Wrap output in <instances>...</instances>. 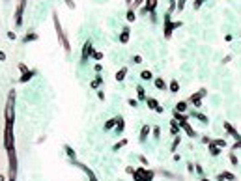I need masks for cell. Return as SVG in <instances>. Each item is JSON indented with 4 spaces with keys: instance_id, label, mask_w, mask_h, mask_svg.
I'll return each mask as SVG.
<instances>
[{
    "instance_id": "36",
    "label": "cell",
    "mask_w": 241,
    "mask_h": 181,
    "mask_svg": "<svg viewBox=\"0 0 241 181\" xmlns=\"http://www.w3.org/2000/svg\"><path fill=\"white\" fill-rule=\"evenodd\" d=\"M65 151H67V155L71 157V159H75V153H73V149H71L69 146H65Z\"/></svg>"
},
{
    "instance_id": "41",
    "label": "cell",
    "mask_w": 241,
    "mask_h": 181,
    "mask_svg": "<svg viewBox=\"0 0 241 181\" xmlns=\"http://www.w3.org/2000/svg\"><path fill=\"white\" fill-rule=\"evenodd\" d=\"M176 8H178V10H180V11H181V10H183V8H185V2H178V4H176Z\"/></svg>"
},
{
    "instance_id": "30",
    "label": "cell",
    "mask_w": 241,
    "mask_h": 181,
    "mask_svg": "<svg viewBox=\"0 0 241 181\" xmlns=\"http://www.w3.org/2000/svg\"><path fill=\"white\" fill-rule=\"evenodd\" d=\"M136 92H138V97H140V99H146V94H144V88H142V86H136Z\"/></svg>"
},
{
    "instance_id": "31",
    "label": "cell",
    "mask_w": 241,
    "mask_h": 181,
    "mask_svg": "<svg viewBox=\"0 0 241 181\" xmlns=\"http://www.w3.org/2000/svg\"><path fill=\"white\" fill-rule=\"evenodd\" d=\"M170 127H172V133H174V134H178V121H176V120H172V121H170Z\"/></svg>"
},
{
    "instance_id": "20",
    "label": "cell",
    "mask_w": 241,
    "mask_h": 181,
    "mask_svg": "<svg viewBox=\"0 0 241 181\" xmlns=\"http://www.w3.org/2000/svg\"><path fill=\"white\" fill-rule=\"evenodd\" d=\"M185 110H187V103H185V101H180V103L176 105V112H180V114H183Z\"/></svg>"
},
{
    "instance_id": "23",
    "label": "cell",
    "mask_w": 241,
    "mask_h": 181,
    "mask_svg": "<svg viewBox=\"0 0 241 181\" xmlns=\"http://www.w3.org/2000/svg\"><path fill=\"white\" fill-rule=\"evenodd\" d=\"M152 77H153V75H152V71H148V69L140 73V79H142V80H152Z\"/></svg>"
},
{
    "instance_id": "40",
    "label": "cell",
    "mask_w": 241,
    "mask_h": 181,
    "mask_svg": "<svg viewBox=\"0 0 241 181\" xmlns=\"http://www.w3.org/2000/svg\"><path fill=\"white\" fill-rule=\"evenodd\" d=\"M127 103H129V105H131V106H138V101H136V99H129V101H127Z\"/></svg>"
},
{
    "instance_id": "3",
    "label": "cell",
    "mask_w": 241,
    "mask_h": 181,
    "mask_svg": "<svg viewBox=\"0 0 241 181\" xmlns=\"http://www.w3.org/2000/svg\"><path fill=\"white\" fill-rule=\"evenodd\" d=\"M54 28H56V34H58V41L62 43L64 51H65V52H69V51H71V47H69V41H67V37H65V34H64L62 26H60V21H58L56 13H54Z\"/></svg>"
},
{
    "instance_id": "27",
    "label": "cell",
    "mask_w": 241,
    "mask_h": 181,
    "mask_svg": "<svg viewBox=\"0 0 241 181\" xmlns=\"http://www.w3.org/2000/svg\"><path fill=\"white\" fill-rule=\"evenodd\" d=\"M155 86H157L159 90H164V88H166V84H164V80H163V79H159V77L155 79Z\"/></svg>"
},
{
    "instance_id": "2",
    "label": "cell",
    "mask_w": 241,
    "mask_h": 181,
    "mask_svg": "<svg viewBox=\"0 0 241 181\" xmlns=\"http://www.w3.org/2000/svg\"><path fill=\"white\" fill-rule=\"evenodd\" d=\"M4 148L6 151L13 149L15 148V138H13V123H6V129H4Z\"/></svg>"
},
{
    "instance_id": "22",
    "label": "cell",
    "mask_w": 241,
    "mask_h": 181,
    "mask_svg": "<svg viewBox=\"0 0 241 181\" xmlns=\"http://www.w3.org/2000/svg\"><path fill=\"white\" fill-rule=\"evenodd\" d=\"M174 120H176L178 123H181V121H187V116H183V114H180V112L174 110Z\"/></svg>"
},
{
    "instance_id": "5",
    "label": "cell",
    "mask_w": 241,
    "mask_h": 181,
    "mask_svg": "<svg viewBox=\"0 0 241 181\" xmlns=\"http://www.w3.org/2000/svg\"><path fill=\"white\" fill-rule=\"evenodd\" d=\"M178 26H181V22H180V21L172 22V21H170V15H164V37H170L172 32H174Z\"/></svg>"
},
{
    "instance_id": "26",
    "label": "cell",
    "mask_w": 241,
    "mask_h": 181,
    "mask_svg": "<svg viewBox=\"0 0 241 181\" xmlns=\"http://www.w3.org/2000/svg\"><path fill=\"white\" fill-rule=\"evenodd\" d=\"M170 92H172V94L180 92V84H178V80H172V82H170Z\"/></svg>"
},
{
    "instance_id": "1",
    "label": "cell",
    "mask_w": 241,
    "mask_h": 181,
    "mask_svg": "<svg viewBox=\"0 0 241 181\" xmlns=\"http://www.w3.org/2000/svg\"><path fill=\"white\" fill-rule=\"evenodd\" d=\"M13 121H15V92L11 90L6 103V123H13Z\"/></svg>"
},
{
    "instance_id": "33",
    "label": "cell",
    "mask_w": 241,
    "mask_h": 181,
    "mask_svg": "<svg viewBox=\"0 0 241 181\" xmlns=\"http://www.w3.org/2000/svg\"><path fill=\"white\" fill-rule=\"evenodd\" d=\"M195 118H198L200 121H204V123H207V118H206L204 114H198V112H195Z\"/></svg>"
},
{
    "instance_id": "37",
    "label": "cell",
    "mask_w": 241,
    "mask_h": 181,
    "mask_svg": "<svg viewBox=\"0 0 241 181\" xmlns=\"http://www.w3.org/2000/svg\"><path fill=\"white\" fill-rule=\"evenodd\" d=\"M19 69H21V73H26V71H30L28 67L25 65V64H19Z\"/></svg>"
},
{
    "instance_id": "6",
    "label": "cell",
    "mask_w": 241,
    "mask_h": 181,
    "mask_svg": "<svg viewBox=\"0 0 241 181\" xmlns=\"http://www.w3.org/2000/svg\"><path fill=\"white\" fill-rule=\"evenodd\" d=\"M206 94H207V92H206V88H202L198 94H192L189 101H191L192 105H195V106L198 108V106H202V97H206Z\"/></svg>"
},
{
    "instance_id": "11",
    "label": "cell",
    "mask_w": 241,
    "mask_h": 181,
    "mask_svg": "<svg viewBox=\"0 0 241 181\" xmlns=\"http://www.w3.org/2000/svg\"><path fill=\"white\" fill-rule=\"evenodd\" d=\"M180 125H181V129H183V131H185V133L189 134V137H191V138H195V137H196V133H195V129H192V127L189 125V121H181Z\"/></svg>"
},
{
    "instance_id": "24",
    "label": "cell",
    "mask_w": 241,
    "mask_h": 181,
    "mask_svg": "<svg viewBox=\"0 0 241 181\" xmlns=\"http://www.w3.org/2000/svg\"><path fill=\"white\" fill-rule=\"evenodd\" d=\"M135 19H136V13H135V10H133V8H129V11H127V21H129V22H133Z\"/></svg>"
},
{
    "instance_id": "39",
    "label": "cell",
    "mask_w": 241,
    "mask_h": 181,
    "mask_svg": "<svg viewBox=\"0 0 241 181\" xmlns=\"http://www.w3.org/2000/svg\"><path fill=\"white\" fill-rule=\"evenodd\" d=\"M153 134H155V138H159V134H161V129H159V127H153Z\"/></svg>"
},
{
    "instance_id": "15",
    "label": "cell",
    "mask_w": 241,
    "mask_h": 181,
    "mask_svg": "<svg viewBox=\"0 0 241 181\" xmlns=\"http://www.w3.org/2000/svg\"><path fill=\"white\" fill-rule=\"evenodd\" d=\"M221 151H223V149H221L219 146H215L213 142H209V153H211L213 157H217V155H221Z\"/></svg>"
},
{
    "instance_id": "34",
    "label": "cell",
    "mask_w": 241,
    "mask_h": 181,
    "mask_svg": "<svg viewBox=\"0 0 241 181\" xmlns=\"http://www.w3.org/2000/svg\"><path fill=\"white\" fill-rule=\"evenodd\" d=\"M180 142H181V138H180V137H176V140L172 142V151H176V148L180 146Z\"/></svg>"
},
{
    "instance_id": "29",
    "label": "cell",
    "mask_w": 241,
    "mask_h": 181,
    "mask_svg": "<svg viewBox=\"0 0 241 181\" xmlns=\"http://www.w3.org/2000/svg\"><path fill=\"white\" fill-rule=\"evenodd\" d=\"M101 82H103V79H101V77H95V79L92 80V88H97Z\"/></svg>"
},
{
    "instance_id": "42",
    "label": "cell",
    "mask_w": 241,
    "mask_h": 181,
    "mask_svg": "<svg viewBox=\"0 0 241 181\" xmlns=\"http://www.w3.org/2000/svg\"><path fill=\"white\" fill-rule=\"evenodd\" d=\"M93 58H95V60H101L103 54H101V52H93Z\"/></svg>"
},
{
    "instance_id": "21",
    "label": "cell",
    "mask_w": 241,
    "mask_h": 181,
    "mask_svg": "<svg viewBox=\"0 0 241 181\" xmlns=\"http://www.w3.org/2000/svg\"><path fill=\"white\" fill-rule=\"evenodd\" d=\"M125 73H127V67H122V69L116 73V80H124V79H125Z\"/></svg>"
},
{
    "instance_id": "12",
    "label": "cell",
    "mask_w": 241,
    "mask_h": 181,
    "mask_svg": "<svg viewBox=\"0 0 241 181\" xmlns=\"http://www.w3.org/2000/svg\"><path fill=\"white\" fill-rule=\"evenodd\" d=\"M157 8V2L155 0H146V6L142 8V13H148V11H153Z\"/></svg>"
},
{
    "instance_id": "46",
    "label": "cell",
    "mask_w": 241,
    "mask_h": 181,
    "mask_svg": "<svg viewBox=\"0 0 241 181\" xmlns=\"http://www.w3.org/2000/svg\"><path fill=\"white\" fill-rule=\"evenodd\" d=\"M200 181H209V179H206V177H202V179H200Z\"/></svg>"
},
{
    "instance_id": "38",
    "label": "cell",
    "mask_w": 241,
    "mask_h": 181,
    "mask_svg": "<svg viewBox=\"0 0 241 181\" xmlns=\"http://www.w3.org/2000/svg\"><path fill=\"white\" fill-rule=\"evenodd\" d=\"M133 62H135V64H142V56H138V54L133 56Z\"/></svg>"
},
{
    "instance_id": "44",
    "label": "cell",
    "mask_w": 241,
    "mask_h": 181,
    "mask_svg": "<svg viewBox=\"0 0 241 181\" xmlns=\"http://www.w3.org/2000/svg\"><path fill=\"white\" fill-rule=\"evenodd\" d=\"M239 148H241V140H239V142H235V146H234V149H239Z\"/></svg>"
},
{
    "instance_id": "4",
    "label": "cell",
    "mask_w": 241,
    "mask_h": 181,
    "mask_svg": "<svg viewBox=\"0 0 241 181\" xmlns=\"http://www.w3.org/2000/svg\"><path fill=\"white\" fill-rule=\"evenodd\" d=\"M133 177H135V181H153V172L140 166L133 172Z\"/></svg>"
},
{
    "instance_id": "14",
    "label": "cell",
    "mask_w": 241,
    "mask_h": 181,
    "mask_svg": "<svg viewBox=\"0 0 241 181\" xmlns=\"http://www.w3.org/2000/svg\"><path fill=\"white\" fill-rule=\"evenodd\" d=\"M150 131H152V127H150V125H144V127L140 129V142H146V138H148Z\"/></svg>"
},
{
    "instance_id": "10",
    "label": "cell",
    "mask_w": 241,
    "mask_h": 181,
    "mask_svg": "<svg viewBox=\"0 0 241 181\" xmlns=\"http://www.w3.org/2000/svg\"><path fill=\"white\" fill-rule=\"evenodd\" d=\"M146 103H148V106L152 108V110H155V112H159V114H161V112H163V106L157 103V99H153V97H148L146 99Z\"/></svg>"
},
{
    "instance_id": "32",
    "label": "cell",
    "mask_w": 241,
    "mask_h": 181,
    "mask_svg": "<svg viewBox=\"0 0 241 181\" xmlns=\"http://www.w3.org/2000/svg\"><path fill=\"white\" fill-rule=\"evenodd\" d=\"M215 146H219V148H224L226 146V140H211Z\"/></svg>"
},
{
    "instance_id": "43",
    "label": "cell",
    "mask_w": 241,
    "mask_h": 181,
    "mask_svg": "<svg viewBox=\"0 0 241 181\" xmlns=\"http://www.w3.org/2000/svg\"><path fill=\"white\" fill-rule=\"evenodd\" d=\"M4 60H6V54H4L2 51H0V62H4Z\"/></svg>"
},
{
    "instance_id": "47",
    "label": "cell",
    "mask_w": 241,
    "mask_h": 181,
    "mask_svg": "<svg viewBox=\"0 0 241 181\" xmlns=\"http://www.w3.org/2000/svg\"><path fill=\"white\" fill-rule=\"evenodd\" d=\"M8 181H15V179H8Z\"/></svg>"
},
{
    "instance_id": "28",
    "label": "cell",
    "mask_w": 241,
    "mask_h": 181,
    "mask_svg": "<svg viewBox=\"0 0 241 181\" xmlns=\"http://www.w3.org/2000/svg\"><path fill=\"white\" fill-rule=\"evenodd\" d=\"M125 144H127V140H125V138H122V140H120L118 144H114V148H112V149H114V151H118L120 148H122V146H125Z\"/></svg>"
},
{
    "instance_id": "45",
    "label": "cell",
    "mask_w": 241,
    "mask_h": 181,
    "mask_svg": "<svg viewBox=\"0 0 241 181\" xmlns=\"http://www.w3.org/2000/svg\"><path fill=\"white\" fill-rule=\"evenodd\" d=\"M0 181H6V177H4V175H0Z\"/></svg>"
},
{
    "instance_id": "7",
    "label": "cell",
    "mask_w": 241,
    "mask_h": 181,
    "mask_svg": "<svg viewBox=\"0 0 241 181\" xmlns=\"http://www.w3.org/2000/svg\"><path fill=\"white\" fill-rule=\"evenodd\" d=\"M25 8H26V2L22 0V2H19V6H17V10H15V25H17V26L22 25V11H25Z\"/></svg>"
},
{
    "instance_id": "13",
    "label": "cell",
    "mask_w": 241,
    "mask_h": 181,
    "mask_svg": "<svg viewBox=\"0 0 241 181\" xmlns=\"http://www.w3.org/2000/svg\"><path fill=\"white\" fill-rule=\"evenodd\" d=\"M217 179H219V181H224V179H228V181H235V175H234L232 172H223V174L217 175Z\"/></svg>"
},
{
    "instance_id": "16",
    "label": "cell",
    "mask_w": 241,
    "mask_h": 181,
    "mask_svg": "<svg viewBox=\"0 0 241 181\" xmlns=\"http://www.w3.org/2000/svg\"><path fill=\"white\" fill-rule=\"evenodd\" d=\"M129 34H131V30H129V28H124L122 34H120V41H122V43H127V41H129Z\"/></svg>"
},
{
    "instance_id": "8",
    "label": "cell",
    "mask_w": 241,
    "mask_h": 181,
    "mask_svg": "<svg viewBox=\"0 0 241 181\" xmlns=\"http://www.w3.org/2000/svg\"><path fill=\"white\" fill-rule=\"evenodd\" d=\"M93 52H95V51H93V47H92V41L88 39V41L84 43V49H82V56H81V60H82V62H86V60H88V56H90V54H93Z\"/></svg>"
},
{
    "instance_id": "18",
    "label": "cell",
    "mask_w": 241,
    "mask_h": 181,
    "mask_svg": "<svg viewBox=\"0 0 241 181\" xmlns=\"http://www.w3.org/2000/svg\"><path fill=\"white\" fill-rule=\"evenodd\" d=\"M125 129V121H124V118L122 116H118V121H116V131L118 133H122Z\"/></svg>"
},
{
    "instance_id": "25",
    "label": "cell",
    "mask_w": 241,
    "mask_h": 181,
    "mask_svg": "<svg viewBox=\"0 0 241 181\" xmlns=\"http://www.w3.org/2000/svg\"><path fill=\"white\" fill-rule=\"evenodd\" d=\"M116 121H118V116H116V118H112V120H109V121L105 123V129H107V131H109V129H112V127L116 125Z\"/></svg>"
},
{
    "instance_id": "9",
    "label": "cell",
    "mask_w": 241,
    "mask_h": 181,
    "mask_svg": "<svg viewBox=\"0 0 241 181\" xmlns=\"http://www.w3.org/2000/svg\"><path fill=\"white\" fill-rule=\"evenodd\" d=\"M224 131H226L228 134H232V137H234V138H235L237 142L241 140V137H239V133H237V131H235V129L232 127V123H230V121H224Z\"/></svg>"
},
{
    "instance_id": "17",
    "label": "cell",
    "mask_w": 241,
    "mask_h": 181,
    "mask_svg": "<svg viewBox=\"0 0 241 181\" xmlns=\"http://www.w3.org/2000/svg\"><path fill=\"white\" fill-rule=\"evenodd\" d=\"M34 75H36V71H26V73H22V75H21V79H19V80H21V82H28Z\"/></svg>"
},
{
    "instance_id": "19",
    "label": "cell",
    "mask_w": 241,
    "mask_h": 181,
    "mask_svg": "<svg viewBox=\"0 0 241 181\" xmlns=\"http://www.w3.org/2000/svg\"><path fill=\"white\" fill-rule=\"evenodd\" d=\"M38 37H39V36H38L36 32H28V34H26L25 37H22V41H25V43H28V41H36Z\"/></svg>"
},
{
    "instance_id": "35",
    "label": "cell",
    "mask_w": 241,
    "mask_h": 181,
    "mask_svg": "<svg viewBox=\"0 0 241 181\" xmlns=\"http://www.w3.org/2000/svg\"><path fill=\"white\" fill-rule=\"evenodd\" d=\"M230 163H232V164H237V157H235L234 151H230Z\"/></svg>"
}]
</instances>
